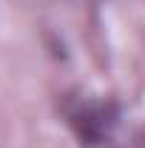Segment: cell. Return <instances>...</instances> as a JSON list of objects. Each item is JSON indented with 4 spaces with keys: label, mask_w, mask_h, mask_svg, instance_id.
Returning <instances> with one entry per match:
<instances>
[{
    "label": "cell",
    "mask_w": 145,
    "mask_h": 148,
    "mask_svg": "<svg viewBox=\"0 0 145 148\" xmlns=\"http://www.w3.org/2000/svg\"><path fill=\"white\" fill-rule=\"evenodd\" d=\"M60 117L83 148H114L122 125V106L97 94H63Z\"/></svg>",
    "instance_id": "1"
}]
</instances>
